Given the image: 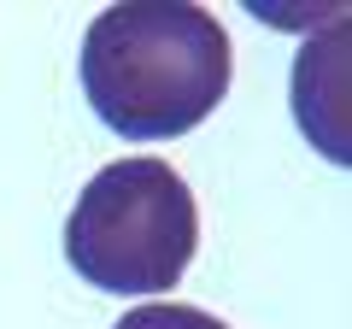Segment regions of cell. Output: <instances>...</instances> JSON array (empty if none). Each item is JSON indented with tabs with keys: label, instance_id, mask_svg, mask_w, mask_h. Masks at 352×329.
Segmentation results:
<instances>
[{
	"label": "cell",
	"instance_id": "6da1fadb",
	"mask_svg": "<svg viewBox=\"0 0 352 329\" xmlns=\"http://www.w3.org/2000/svg\"><path fill=\"white\" fill-rule=\"evenodd\" d=\"M229 71L223 24L182 0L106 6L82 36V94L124 141L188 136L229 94Z\"/></svg>",
	"mask_w": 352,
	"mask_h": 329
},
{
	"label": "cell",
	"instance_id": "7a4b0ae2",
	"mask_svg": "<svg viewBox=\"0 0 352 329\" xmlns=\"http://www.w3.org/2000/svg\"><path fill=\"white\" fill-rule=\"evenodd\" d=\"M200 212L164 159H118L65 217V259L100 294H164L188 277Z\"/></svg>",
	"mask_w": 352,
	"mask_h": 329
},
{
	"label": "cell",
	"instance_id": "3957f363",
	"mask_svg": "<svg viewBox=\"0 0 352 329\" xmlns=\"http://www.w3.org/2000/svg\"><path fill=\"white\" fill-rule=\"evenodd\" d=\"M112 329H229L223 317H212V312H200V306H164V300H153V306H135L129 317H118Z\"/></svg>",
	"mask_w": 352,
	"mask_h": 329
}]
</instances>
